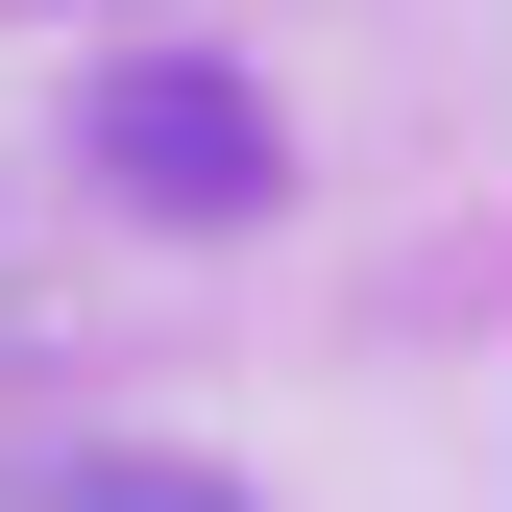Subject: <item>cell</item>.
I'll use <instances>...</instances> for the list:
<instances>
[{
    "instance_id": "cell-2",
    "label": "cell",
    "mask_w": 512,
    "mask_h": 512,
    "mask_svg": "<svg viewBox=\"0 0 512 512\" xmlns=\"http://www.w3.org/2000/svg\"><path fill=\"white\" fill-rule=\"evenodd\" d=\"M74 512H244V488H147V464H98V488H74Z\"/></svg>"
},
{
    "instance_id": "cell-1",
    "label": "cell",
    "mask_w": 512,
    "mask_h": 512,
    "mask_svg": "<svg viewBox=\"0 0 512 512\" xmlns=\"http://www.w3.org/2000/svg\"><path fill=\"white\" fill-rule=\"evenodd\" d=\"M74 147H98V196H122V220H269L293 122L244 98V74H171V49H147V74H98V122H74Z\"/></svg>"
}]
</instances>
